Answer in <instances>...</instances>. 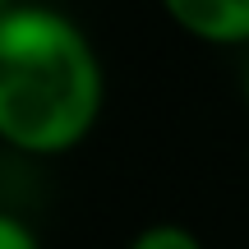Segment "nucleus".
<instances>
[{"instance_id":"nucleus-1","label":"nucleus","mask_w":249,"mask_h":249,"mask_svg":"<svg viewBox=\"0 0 249 249\" xmlns=\"http://www.w3.org/2000/svg\"><path fill=\"white\" fill-rule=\"evenodd\" d=\"M102 74L74 23L14 9L0 23V134L23 152H65L92 129Z\"/></svg>"},{"instance_id":"nucleus-2","label":"nucleus","mask_w":249,"mask_h":249,"mask_svg":"<svg viewBox=\"0 0 249 249\" xmlns=\"http://www.w3.org/2000/svg\"><path fill=\"white\" fill-rule=\"evenodd\" d=\"M166 9L203 42H249V0H166Z\"/></svg>"},{"instance_id":"nucleus-3","label":"nucleus","mask_w":249,"mask_h":249,"mask_svg":"<svg viewBox=\"0 0 249 249\" xmlns=\"http://www.w3.org/2000/svg\"><path fill=\"white\" fill-rule=\"evenodd\" d=\"M134 249H198V240L180 226H148V231L134 240Z\"/></svg>"},{"instance_id":"nucleus-4","label":"nucleus","mask_w":249,"mask_h":249,"mask_svg":"<svg viewBox=\"0 0 249 249\" xmlns=\"http://www.w3.org/2000/svg\"><path fill=\"white\" fill-rule=\"evenodd\" d=\"M0 249H37V240L18 217H0Z\"/></svg>"},{"instance_id":"nucleus-5","label":"nucleus","mask_w":249,"mask_h":249,"mask_svg":"<svg viewBox=\"0 0 249 249\" xmlns=\"http://www.w3.org/2000/svg\"><path fill=\"white\" fill-rule=\"evenodd\" d=\"M245 97H249V83H245Z\"/></svg>"}]
</instances>
